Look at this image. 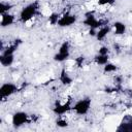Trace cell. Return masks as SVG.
Listing matches in <instances>:
<instances>
[{
  "mask_svg": "<svg viewBox=\"0 0 132 132\" xmlns=\"http://www.w3.org/2000/svg\"><path fill=\"white\" fill-rule=\"evenodd\" d=\"M110 25H111V34L116 37H123L128 31V27L123 21H114L110 23Z\"/></svg>",
  "mask_w": 132,
  "mask_h": 132,
  "instance_id": "7",
  "label": "cell"
},
{
  "mask_svg": "<svg viewBox=\"0 0 132 132\" xmlns=\"http://www.w3.org/2000/svg\"><path fill=\"white\" fill-rule=\"evenodd\" d=\"M110 35H111V25L107 24V25H104V26L100 27L99 29H97L95 39L98 42H105L106 39H108V37Z\"/></svg>",
  "mask_w": 132,
  "mask_h": 132,
  "instance_id": "9",
  "label": "cell"
},
{
  "mask_svg": "<svg viewBox=\"0 0 132 132\" xmlns=\"http://www.w3.org/2000/svg\"><path fill=\"white\" fill-rule=\"evenodd\" d=\"M78 21V15L71 9H65L61 12L57 26L62 29H67L74 26Z\"/></svg>",
  "mask_w": 132,
  "mask_h": 132,
  "instance_id": "4",
  "label": "cell"
},
{
  "mask_svg": "<svg viewBox=\"0 0 132 132\" xmlns=\"http://www.w3.org/2000/svg\"><path fill=\"white\" fill-rule=\"evenodd\" d=\"M19 91H20V87H19L18 82H15L13 80L3 81L1 84V87H0V98H1V102L2 103L8 102V99L12 98Z\"/></svg>",
  "mask_w": 132,
  "mask_h": 132,
  "instance_id": "3",
  "label": "cell"
},
{
  "mask_svg": "<svg viewBox=\"0 0 132 132\" xmlns=\"http://www.w3.org/2000/svg\"><path fill=\"white\" fill-rule=\"evenodd\" d=\"M14 57H15L14 54H1L0 55V64L2 66V68L11 67L15 62Z\"/></svg>",
  "mask_w": 132,
  "mask_h": 132,
  "instance_id": "11",
  "label": "cell"
},
{
  "mask_svg": "<svg viewBox=\"0 0 132 132\" xmlns=\"http://www.w3.org/2000/svg\"><path fill=\"white\" fill-rule=\"evenodd\" d=\"M40 10H41V6L38 1L30 2L20 9L18 13V21L24 25L26 22L40 15Z\"/></svg>",
  "mask_w": 132,
  "mask_h": 132,
  "instance_id": "1",
  "label": "cell"
},
{
  "mask_svg": "<svg viewBox=\"0 0 132 132\" xmlns=\"http://www.w3.org/2000/svg\"><path fill=\"white\" fill-rule=\"evenodd\" d=\"M18 21V15L13 12H6V13H1V19H0V26L2 29H6L8 27H11L14 25Z\"/></svg>",
  "mask_w": 132,
  "mask_h": 132,
  "instance_id": "8",
  "label": "cell"
},
{
  "mask_svg": "<svg viewBox=\"0 0 132 132\" xmlns=\"http://www.w3.org/2000/svg\"><path fill=\"white\" fill-rule=\"evenodd\" d=\"M31 123V114L25 110H15L11 113V126L14 129H20Z\"/></svg>",
  "mask_w": 132,
  "mask_h": 132,
  "instance_id": "5",
  "label": "cell"
},
{
  "mask_svg": "<svg viewBox=\"0 0 132 132\" xmlns=\"http://www.w3.org/2000/svg\"><path fill=\"white\" fill-rule=\"evenodd\" d=\"M15 4H12L8 0H1L0 3V13H6V12H12L14 9Z\"/></svg>",
  "mask_w": 132,
  "mask_h": 132,
  "instance_id": "14",
  "label": "cell"
},
{
  "mask_svg": "<svg viewBox=\"0 0 132 132\" xmlns=\"http://www.w3.org/2000/svg\"><path fill=\"white\" fill-rule=\"evenodd\" d=\"M91 108H92L91 97H81L73 101L71 110L76 117H85L90 113Z\"/></svg>",
  "mask_w": 132,
  "mask_h": 132,
  "instance_id": "2",
  "label": "cell"
},
{
  "mask_svg": "<svg viewBox=\"0 0 132 132\" xmlns=\"http://www.w3.org/2000/svg\"><path fill=\"white\" fill-rule=\"evenodd\" d=\"M116 0H97V5L99 6H113Z\"/></svg>",
  "mask_w": 132,
  "mask_h": 132,
  "instance_id": "15",
  "label": "cell"
},
{
  "mask_svg": "<svg viewBox=\"0 0 132 132\" xmlns=\"http://www.w3.org/2000/svg\"><path fill=\"white\" fill-rule=\"evenodd\" d=\"M118 70H119L118 65H116L114 63H112L110 61L102 67V73L103 74H106V75H111L112 76L113 74L118 73Z\"/></svg>",
  "mask_w": 132,
  "mask_h": 132,
  "instance_id": "13",
  "label": "cell"
},
{
  "mask_svg": "<svg viewBox=\"0 0 132 132\" xmlns=\"http://www.w3.org/2000/svg\"><path fill=\"white\" fill-rule=\"evenodd\" d=\"M93 63L96 65V66H101L103 67L105 64H107L109 61H110V55H101V54H98L96 53L94 56H93Z\"/></svg>",
  "mask_w": 132,
  "mask_h": 132,
  "instance_id": "12",
  "label": "cell"
},
{
  "mask_svg": "<svg viewBox=\"0 0 132 132\" xmlns=\"http://www.w3.org/2000/svg\"><path fill=\"white\" fill-rule=\"evenodd\" d=\"M70 58H71V43L68 40H65L60 44L58 52L53 56V60L58 63H64Z\"/></svg>",
  "mask_w": 132,
  "mask_h": 132,
  "instance_id": "6",
  "label": "cell"
},
{
  "mask_svg": "<svg viewBox=\"0 0 132 132\" xmlns=\"http://www.w3.org/2000/svg\"><path fill=\"white\" fill-rule=\"evenodd\" d=\"M73 77L71 76L70 71H68L65 67H63L59 73V77H58V81L59 85H61L62 87H70L73 84Z\"/></svg>",
  "mask_w": 132,
  "mask_h": 132,
  "instance_id": "10",
  "label": "cell"
}]
</instances>
